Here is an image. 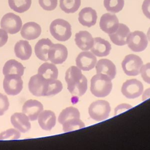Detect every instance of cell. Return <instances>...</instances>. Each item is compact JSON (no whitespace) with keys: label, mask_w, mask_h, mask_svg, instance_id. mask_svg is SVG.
I'll return each mask as SVG.
<instances>
[{"label":"cell","mask_w":150,"mask_h":150,"mask_svg":"<svg viewBox=\"0 0 150 150\" xmlns=\"http://www.w3.org/2000/svg\"><path fill=\"white\" fill-rule=\"evenodd\" d=\"M65 80L67 89L73 96L81 97L87 89V80L82 74L81 70L77 66H72L66 71Z\"/></svg>","instance_id":"6da1fadb"},{"label":"cell","mask_w":150,"mask_h":150,"mask_svg":"<svg viewBox=\"0 0 150 150\" xmlns=\"http://www.w3.org/2000/svg\"><path fill=\"white\" fill-rule=\"evenodd\" d=\"M112 88L111 79L107 75L97 73L90 80V91L97 97H105L109 95Z\"/></svg>","instance_id":"7a4b0ae2"},{"label":"cell","mask_w":150,"mask_h":150,"mask_svg":"<svg viewBox=\"0 0 150 150\" xmlns=\"http://www.w3.org/2000/svg\"><path fill=\"white\" fill-rule=\"evenodd\" d=\"M50 32L56 40L64 42L69 40L71 36V26L70 24L63 19H56L50 25Z\"/></svg>","instance_id":"3957f363"},{"label":"cell","mask_w":150,"mask_h":150,"mask_svg":"<svg viewBox=\"0 0 150 150\" xmlns=\"http://www.w3.org/2000/svg\"><path fill=\"white\" fill-rule=\"evenodd\" d=\"M110 111V103L103 100L93 102L88 107V114L90 118L97 121H101L107 119Z\"/></svg>","instance_id":"277c9868"},{"label":"cell","mask_w":150,"mask_h":150,"mask_svg":"<svg viewBox=\"0 0 150 150\" xmlns=\"http://www.w3.org/2000/svg\"><path fill=\"white\" fill-rule=\"evenodd\" d=\"M143 65L141 58L134 54L127 55L123 59L121 66L125 74L129 76H135L140 73V70Z\"/></svg>","instance_id":"5b68a950"},{"label":"cell","mask_w":150,"mask_h":150,"mask_svg":"<svg viewBox=\"0 0 150 150\" xmlns=\"http://www.w3.org/2000/svg\"><path fill=\"white\" fill-rule=\"evenodd\" d=\"M49 82L39 74L33 75L28 83L29 90L35 96H47Z\"/></svg>","instance_id":"8992f818"},{"label":"cell","mask_w":150,"mask_h":150,"mask_svg":"<svg viewBox=\"0 0 150 150\" xmlns=\"http://www.w3.org/2000/svg\"><path fill=\"white\" fill-rule=\"evenodd\" d=\"M3 87L8 95H18L23 88V80L21 76L14 74L5 75L3 81Z\"/></svg>","instance_id":"52a82bcc"},{"label":"cell","mask_w":150,"mask_h":150,"mask_svg":"<svg viewBox=\"0 0 150 150\" xmlns=\"http://www.w3.org/2000/svg\"><path fill=\"white\" fill-rule=\"evenodd\" d=\"M127 44L132 51L141 52L146 48L148 39L143 32L135 30L129 33L127 38Z\"/></svg>","instance_id":"ba28073f"},{"label":"cell","mask_w":150,"mask_h":150,"mask_svg":"<svg viewBox=\"0 0 150 150\" xmlns=\"http://www.w3.org/2000/svg\"><path fill=\"white\" fill-rule=\"evenodd\" d=\"M22 22L21 18L12 12L5 14L1 21V27L8 33L15 34L21 29Z\"/></svg>","instance_id":"9c48e42d"},{"label":"cell","mask_w":150,"mask_h":150,"mask_svg":"<svg viewBox=\"0 0 150 150\" xmlns=\"http://www.w3.org/2000/svg\"><path fill=\"white\" fill-rule=\"evenodd\" d=\"M144 86L138 80L132 79L125 81L122 86L121 93L127 98L134 99L143 93Z\"/></svg>","instance_id":"30bf717a"},{"label":"cell","mask_w":150,"mask_h":150,"mask_svg":"<svg viewBox=\"0 0 150 150\" xmlns=\"http://www.w3.org/2000/svg\"><path fill=\"white\" fill-rule=\"evenodd\" d=\"M68 56L67 47L60 43L52 44L48 51V59L54 64H62L66 61Z\"/></svg>","instance_id":"8fae6325"},{"label":"cell","mask_w":150,"mask_h":150,"mask_svg":"<svg viewBox=\"0 0 150 150\" xmlns=\"http://www.w3.org/2000/svg\"><path fill=\"white\" fill-rule=\"evenodd\" d=\"M96 63V56L91 52L88 50L80 53L76 59V66L83 71H89L93 69Z\"/></svg>","instance_id":"7c38bea8"},{"label":"cell","mask_w":150,"mask_h":150,"mask_svg":"<svg viewBox=\"0 0 150 150\" xmlns=\"http://www.w3.org/2000/svg\"><path fill=\"white\" fill-rule=\"evenodd\" d=\"M43 110V104L36 100H28L22 106V112L25 114L30 121L36 120Z\"/></svg>","instance_id":"4fadbf2b"},{"label":"cell","mask_w":150,"mask_h":150,"mask_svg":"<svg viewBox=\"0 0 150 150\" xmlns=\"http://www.w3.org/2000/svg\"><path fill=\"white\" fill-rule=\"evenodd\" d=\"M99 25L101 29L109 35L114 33L117 29L119 21L115 14L105 13L101 16Z\"/></svg>","instance_id":"5bb4252c"},{"label":"cell","mask_w":150,"mask_h":150,"mask_svg":"<svg viewBox=\"0 0 150 150\" xmlns=\"http://www.w3.org/2000/svg\"><path fill=\"white\" fill-rule=\"evenodd\" d=\"M11 122L14 128L23 133L28 132L31 128L29 118L23 112L13 114L11 117Z\"/></svg>","instance_id":"9a60e30c"},{"label":"cell","mask_w":150,"mask_h":150,"mask_svg":"<svg viewBox=\"0 0 150 150\" xmlns=\"http://www.w3.org/2000/svg\"><path fill=\"white\" fill-rule=\"evenodd\" d=\"M90 49L95 56L104 57L110 54L111 46L107 40L101 38L97 37L93 38V45Z\"/></svg>","instance_id":"2e32d148"},{"label":"cell","mask_w":150,"mask_h":150,"mask_svg":"<svg viewBox=\"0 0 150 150\" xmlns=\"http://www.w3.org/2000/svg\"><path fill=\"white\" fill-rule=\"evenodd\" d=\"M129 33L130 30L126 25L119 23L117 29L114 33L109 34V37L114 44L117 46H123L127 44Z\"/></svg>","instance_id":"e0dca14e"},{"label":"cell","mask_w":150,"mask_h":150,"mask_svg":"<svg viewBox=\"0 0 150 150\" xmlns=\"http://www.w3.org/2000/svg\"><path fill=\"white\" fill-rule=\"evenodd\" d=\"M78 19L83 26L90 28L96 23L97 14L96 11L91 7H85L80 11Z\"/></svg>","instance_id":"ac0fdd59"},{"label":"cell","mask_w":150,"mask_h":150,"mask_svg":"<svg viewBox=\"0 0 150 150\" xmlns=\"http://www.w3.org/2000/svg\"><path fill=\"white\" fill-rule=\"evenodd\" d=\"M40 26L34 22L25 23L21 29V35L22 38L27 40H33L38 38L41 33Z\"/></svg>","instance_id":"d6986e66"},{"label":"cell","mask_w":150,"mask_h":150,"mask_svg":"<svg viewBox=\"0 0 150 150\" xmlns=\"http://www.w3.org/2000/svg\"><path fill=\"white\" fill-rule=\"evenodd\" d=\"M38 118V123L43 130L50 131L56 125V115L51 110H43L39 114Z\"/></svg>","instance_id":"ffe728a7"},{"label":"cell","mask_w":150,"mask_h":150,"mask_svg":"<svg viewBox=\"0 0 150 150\" xmlns=\"http://www.w3.org/2000/svg\"><path fill=\"white\" fill-rule=\"evenodd\" d=\"M97 73H101L108 76L111 80L114 79L116 75V67L110 60L102 59L99 60L96 64Z\"/></svg>","instance_id":"44dd1931"},{"label":"cell","mask_w":150,"mask_h":150,"mask_svg":"<svg viewBox=\"0 0 150 150\" xmlns=\"http://www.w3.org/2000/svg\"><path fill=\"white\" fill-rule=\"evenodd\" d=\"M74 40L77 47L83 51L88 50L93 45V38L86 30H81L76 33Z\"/></svg>","instance_id":"7402d4cb"},{"label":"cell","mask_w":150,"mask_h":150,"mask_svg":"<svg viewBox=\"0 0 150 150\" xmlns=\"http://www.w3.org/2000/svg\"><path fill=\"white\" fill-rule=\"evenodd\" d=\"M53 43L48 38L40 39L35 46V53L36 57L42 61H48V51Z\"/></svg>","instance_id":"603a6c76"},{"label":"cell","mask_w":150,"mask_h":150,"mask_svg":"<svg viewBox=\"0 0 150 150\" xmlns=\"http://www.w3.org/2000/svg\"><path fill=\"white\" fill-rule=\"evenodd\" d=\"M38 74L48 81L56 80L58 77V69L53 63H43L38 69Z\"/></svg>","instance_id":"cb8c5ba5"},{"label":"cell","mask_w":150,"mask_h":150,"mask_svg":"<svg viewBox=\"0 0 150 150\" xmlns=\"http://www.w3.org/2000/svg\"><path fill=\"white\" fill-rule=\"evenodd\" d=\"M14 52L18 58L22 60H26L32 55V47L27 40H21L15 44Z\"/></svg>","instance_id":"d4e9b609"},{"label":"cell","mask_w":150,"mask_h":150,"mask_svg":"<svg viewBox=\"0 0 150 150\" xmlns=\"http://www.w3.org/2000/svg\"><path fill=\"white\" fill-rule=\"evenodd\" d=\"M2 72L4 76L14 74H18L22 77L24 73V67L20 62L16 60L11 59L5 63Z\"/></svg>","instance_id":"484cf974"},{"label":"cell","mask_w":150,"mask_h":150,"mask_svg":"<svg viewBox=\"0 0 150 150\" xmlns=\"http://www.w3.org/2000/svg\"><path fill=\"white\" fill-rule=\"evenodd\" d=\"M80 114L79 110L74 107H69L62 111L58 117V122L62 124L65 121L74 118H80Z\"/></svg>","instance_id":"4316f807"},{"label":"cell","mask_w":150,"mask_h":150,"mask_svg":"<svg viewBox=\"0 0 150 150\" xmlns=\"http://www.w3.org/2000/svg\"><path fill=\"white\" fill-rule=\"evenodd\" d=\"M32 0H8V5L11 9L18 13L27 11L30 7Z\"/></svg>","instance_id":"83f0119b"},{"label":"cell","mask_w":150,"mask_h":150,"mask_svg":"<svg viewBox=\"0 0 150 150\" xmlns=\"http://www.w3.org/2000/svg\"><path fill=\"white\" fill-rule=\"evenodd\" d=\"M60 9L67 13L76 12L80 6L81 0H60Z\"/></svg>","instance_id":"f1b7e54d"},{"label":"cell","mask_w":150,"mask_h":150,"mask_svg":"<svg viewBox=\"0 0 150 150\" xmlns=\"http://www.w3.org/2000/svg\"><path fill=\"white\" fill-rule=\"evenodd\" d=\"M64 132H70L71 131L81 129L85 127L84 123L80 118H74L65 121L62 124Z\"/></svg>","instance_id":"f546056e"},{"label":"cell","mask_w":150,"mask_h":150,"mask_svg":"<svg viewBox=\"0 0 150 150\" xmlns=\"http://www.w3.org/2000/svg\"><path fill=\"white\" fill-rule=\"evenodd\" d=\"M124 5V0H104V6L106 10L112 13L121 11Z\"/></svg>","instance_id":"4dcf8cb0"},{"label":"cell","mask_w":150,"mask_h":150,"mask_svg":"<svg viewBox=\"0 0 150 150\" xmlns=\"http://www.w3.org/2000/svg\"><path fill=\"white\" fill-rule=\"evenodd\" d=\"M21 137V132L14 128H9L0 134V140H15Z\"/></svg>","instance_id":"1f68e13d"},{"label":"cell","mask_w":150,"mask_h":150,"mask_svg":"<svg viewBox=\"0 0 150 150\" xmlns=\"http://www.w3.org/2000/svg\"><path fill=\"white\" fill-rule=\"evenodd\" d=\"M40 6L45 11H53L57 5V0H38Z\"/></svg>","instance_id":"d6a6232c"},{"label":"cell","mask_w":150,"mask_h":150,"mask_svg":"<svg viewBox=\"0 0 150 150\" xmlns=\"http://www.w3.org/2000/svg\"><path fill=\"white\" fill-rule=\"evenodd\" d=\"M140 73L143 80L150 84V63H147L142 66Z\"/></svg>","instance_id":"836d02e7"},{"label":"cell","mask_w":150,"mask_h":150,"mask_svg":"<svg viewBox=\"0 0 150 150\" xmlns=\"http://www.w3.org/2000/svg\"><path fill=\"white\" fill-rule=\"evenodd\" d=\"M9 103L6 96L0 93V116L3 115L8 110Z\"/></svg>","instance_id":"e575fe53"},{"label":"cell","mask_w":150,"mask_h":150,"mask_svg":"<svg viewBox=\"0 0 150 150\" xmlns=\"http://www.w3.org/2000/svg\"><path fill=\"white\" fill-rule=\"evenodd\" d=\"M131 108H132V105L128 104L122 103V104H119L114 109V115H117L120 113H122L124 111H127Z\"/></svg>","instance_id":"d590c367"},{"label":"cell","mask_w":150,"mask_h":150,"mask_svg":"<svg viewBox=\"0 0 150 150\" xmlns=\"http://www.w3.org/2000/svg\"><path fill=\"white\" fill-rule=\"evenodd\" d=\"M142 10L144 15L150 19V0H144L142 5Z\"/></svg>","instance_id":"8d00e7d4"},{"label":"cell","mask_w":150,"mask_h":150,"mask_svg":"<svg viewBox=\"0 0 150 150\" xmlns=\"http://www.w3.org/2000/svg\"><path fill=\"white\" fill-rule=\"evenodd\" d=\"M8 39V33L3 29H0V47L4 46Z\"/></svg>","instance_id":"74e56055"},{"label":"cell","mask_w":150,"mask_h":150,"mask_svg":"<svg viewBox=\"0 0 150 150\" xmlns=\"http://www.w3.org/2000/svg\"><path fill=\"white\" fill-rule=\"evenodd\" d=\"M142 100L145 101L146 99H148L150 98V88L146 89L144 93H142Z\"/></svg>","instance_id":"f35d334b"},{"label":"cell","mask_w":150,"mask_h":150,"mask_svg":"<svg viewBox=\"0 0 150 150\" xmlns=\"http://www.w3.org/2000/svg\"><path fill=\"white\" fill-rule=\"evenodd\" d=\"M146 37L147 39L149 40V41L150 42V28L148 29V32H147V34H146Z\"/></svg>","instance_id":"ab89813d"}]
</instances>
